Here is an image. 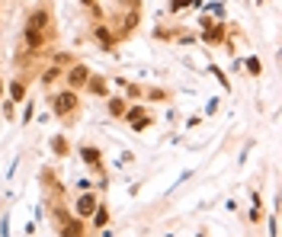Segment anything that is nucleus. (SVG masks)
Returning <instances> with one entry per match:
<instances>
[{
    "label": "nucleus",
    "mask_w": 282,
    "mask_h": 237,
    "mask_svg": "<svg viewBox=\"0 0 282 237\" xmlns=\"http://www.w3.org/2000/svg\"><path fill=\"white\" fill-rule=\"evenodd\" d=\"M51 106H55V112H58V116H67V112H70V109H74V106H77V96H74V93H70V90H67V93H61V96H58V100H55V103H51Z\"/></svg>",
    "instance_id": "obj_2"
},
{
    "label": "nucleus",
    "mask_w": 282,
    "mask_h": 237,
    "mask_svg": "<svg viewBox=\"0 0 282 237\" xmlns=\"http://www.w3.org/2000/svg\"><path fill=\"white\" fill-rule=\"evenodd\" d=\"M128 119H135V122H138V119H145V112H141V106H131V109H128Z\"/></svg>",
    "instance_id": "obj_15"
},
{
    "label": "nucleus",
    "mask_w": 282,
    "mask_h": 237,
    "mask_svg": "<svg viewBox=\"0 0 282 237\" xmlns=\"http://www.w3.org/2000/svg\"><path fill=\"white\" fill-rule=\"evenodd\" d=\"M93 212H96V199L93 196H84L77 202V215H93Z\"/></svg>",
    "instance_id": "obj_6"
},
{
    "label": "nucleus",
    "mask_w": 282,
    "mask_h": 237,
    "mask_svg": "<svg viewBox=\"0 0 282 237\" xmlns=\"http://www.w3.org/2000/svg\"><path fill=\"white\" fill-rule=\"evenodd\" d=\"M84 161L87 164H100V151H96V147H84Z\"/></svg>",
    "instance_id": "obj_9"
},
{
    "label": "nucleus",
    "mask_w": 282,
    "mask_h": 237,
    "mask_svg": "<svg viewBox=\"0 0 282 237\" xmlns=\"http://www.w3.org/2000/svg\"><path fill=\"white\" fill-rule=\"evenodd\" d=\"M90 90H93V93H100V96H103V93H106V84L100 81V77H96V81H90Z\"/></svg>",
    "instance_id": "obj_13"
},
{
    "label": "nucleus",
    "mask_w": 282,
    "mask_h": 237,
    "mask_svg": "<svg viewBox=\"0 0 282 237\" xmlns=\"http://www.w3.org/2000/svg\"><path fill=\"white\" fill-rule=\"evenodd\" d=\"M109 112L112 116H122L125 112V100H109Z\"/></svg>",
    "instance_id": "obj_10"
},
{
    "label": "nucleus",
    "mask_w": 282,
    "mask_h": 237,
    "mask_svg": "<svg viewBox=\"0 0 282 237\" xmlns=\"http://www.w3.org/2000/svg\"><path fill=\"white\" fill-rule=\"evenodd\" d=\"M202 39H205V42H222L225 39V29H222V26H205V32H202Z\"/></svg>",
    "instance_id": "obj_5"
},
{
    "label": "nucleus",
    "mask_w": 282,
    "mask_h": 237,
    "mask_svg": "<svg viewBox=\"0 0 282 237\" xmlns=\"http://www.w3.org/2000/svg\"><path fill=\"white\" fill-rule=\"evenodd\" d=\"M186 4H189V0H173V4H170V10H183Z\"/></svg>",
    "instance_id": "obj_17"
},
{
    "label": "nucleus",
    "mask_w": 282,
    "mask_h": 237,
    "mask_svg": "<svg viewBox=\"0 0 282 237\" xmlns=\"http://www.w3.org/2000/svg\"><path fill=\"white\" fill-rule=\"evenodd\" d=\"M55 77H61V71H58V67H48V71L42 74V84H51Z\"/></svg>",
    "instance_id": "obj_11"
},
{
    "label": "nucleus",
    "mask_w": 282,
    "mask_h": 237,
    "mask_svg": "<svg viewBox=\"0 0 282 237\" xmlns=\"http://www.w3.org/2000/svg\"><path fill=\"white\" fill-rule=\"evenodd\" d=\"M45 26H48V13H45V10H35V13H29V23H26V29L42 32Z\"/></svg>",
    "instance_id": "obj_4"
},
{
    "label": "nucleus",
    "mask_w": 282,
    "mask_h": 237,
    "mask_svg": "<svg viewBox=\"0 0 282 237\" xmlns=\"http://www.w3.org/2000/svg\"><path fill=\"white\" fill-rule=\"evenodd\" d=\"M106 221H109V212H106V208H96V227H103Z\"/></svg>",
    "instance_id": "obj_12"
},
{
    "label": "nucleus",
    "mask_w": 282,
    "mask_h": 237,
    "mask_svg": "<svg viewBox=\"0 0 282 237\" xmlns=\"http://www.w3.org/2000/svg\"><path fill=\"white\" fill-rule=\"evenodd\" d=\"M247 71H250V74H260V61L250 58V61H247Z\"/></svg>",
    "instance_id": "obj_16"
},
{
    "label": "nucleus",
    "mask_w": 282,
    "mask_h": 237,
    "mask_svg": "<svg viewBox=\"0 0 282 237\" xmlns=\"http://www.w3.org/2000/svg\"><path fill=\"white\" fill-rule=\"evenodd\" d=\"M55 218L61 221V237H81L84 234L81 218H67V215H61V212H55Z\"/></svg>",
    "instance_id": "obj_1"
},
{
    "label": "nucleus",
    "mask_w": 282,
    "mask_h": 237,
    "mask_svg": "<svg viewBox=\"0 0 282 237\" xmlns=\"http://www.w3.org/2000/svg\"><path fill=\"white\" fill-rule=\"evenodd\" d=\"M10 93H13V100H23V96H26V90H23V84H13V87H10Z\"/></svg>",
    "instance_id": "obj_14"
},
{
    "label": "nucleus",
    "mask_w": 282,
    "mask_h": 237,
    "mask_svg": "<svg viewBox=\"0 0 282 237\" xmlns=\"http://www.w3.org/2000/svg\"><path fill=\"white\" fill-rule=\"evenodd\" d=\"M87 81H90V71H87L84 64H77V67H70V74H67V84L70 87H84Z\"/></svg>",
    "instance_id": "obj_3"
},
{
    "label": "nucleus",
    "mask_w": 282,
    "mask_h": 237,
    "mask_svg": "<svg viewBox=\"0 0 282 237\" xmlns=\"http://www.w3.org/2000/svg\"><path fill=\"white\" fill-rule=\"evenodd\" d=\"M26 42H29V48H39V45H42V32L26 29Z\"/></svg>",
    "instance_id": "obj_7"
},
{
    "label": "nucleus",
    "mask_w": 282,
    "mask_h": 237,
    "mask_svg": "<svg viewBox=\"0 0 282 237\" xmlns=\"http://www.w3.org/2000/svg\"><path fill=\"white\" fill-rule=\"evenodd\" d=\"M96 39H100V42H103L106 48H112V36H109V32L103 29V26H96Z\"/></svg>",
    "instance_id": "obj_8"
},
{
    "label": "nucleus",
    "mask_w": 282,
    "mask_h": 237,
    "mask_svg": "<svg viewBox=\"0 0 282 237\" xmlns=\"http://www.w3.org/2000/svg\"><path fill=\"white\" fill-rule=\"evenodd\" d=\"M81 4H84V7H90V10L96 13V0H81Z\"/></svg>",
    "instance_id": "obj_18"
}]
</instances>
